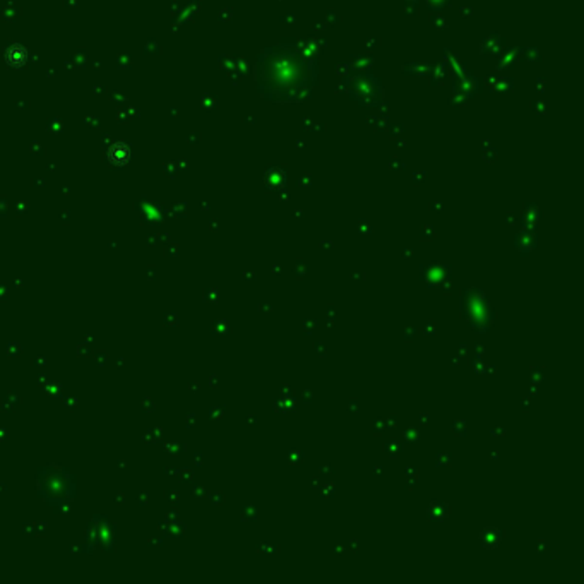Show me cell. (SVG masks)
<instances>
[{"instance_id":"6da1fadb","label":"cell","mask_w":584,"mask_h":584,"mask_svg":"<svg viewBox=\"0 0 584 584\" xmlns=\"http://www.w3.org/2000/svg\"><path fill=\"white\" fill-rule=\"evenodd\" d=\"M261 86L274 100H297L309 89L310 66L305 57L288 48H273L262 55Z\"/></svg>"}]
</instances>
